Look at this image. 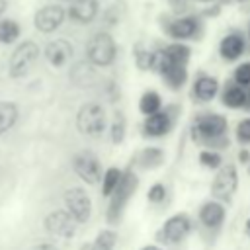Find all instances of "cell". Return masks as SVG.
Segmentation results:
<instances>
[{
	"mask_svg": "<svg viewBox=\"0 0 250 250\" xmlns=\"http://www.w3.org/2000/svg\"><path fill=\"white\" fill-rule=\"evenodd\" d=\"M119 180H121V170L115 168V166L107 168L105 174H104V182H102V193H104L105 197H109V195L113 193V189L117 188Z\"/></svg>",
	"mask_w": 250,
	"mask_h": 250,
	"instance_id": "26",
	"label": "cell"
},
{
	"mask_svg": "<svg viewBox=\"0 0 250 250\" xmlns=\"http://www.w3.org/2000/svg\"><path fill=\"white\" fill-rule=\"evenodd\" d=\"M246 102H248V94L244 92V86L234 82L229 88H225V94H223V104L225 105H229V107H242Z\"/></svg>",
	"mask_w": 250,
	"mask_h": 250,
	"instance_id": "23",
	"label": "cell"
},
{
	"mask_svg": "<svg viewBox=\"0 0 250 250\" xmlns=\"http://www.w3.org/2000/svg\"><path fill=\"white\" fill-rule=\"evenodd\" d=\"M133 55H135V62L141 70H156V62H158V53L156 51H150L143 45H137Z\"/></svg>",
	"mask_w": 250,
	"mask_h": 250,
	"instance_id": "22",
	"label": "cell"
},
{
	"mask_svg": "<svg viewBox=\"0 0 250 250\" xmlns=\"http://www.w3.org/2000/svg\"><path fill=\"white\" fill-rule=\"evenodd\" d=\"M156 53H158L156 72L162 76V80L166 82L168 88H172V90H180V88L186 84V80H188V68H186V64L170 62V61L162 59L160 51H156Z\"/></svg>",
	"mask_w": 250,
	"mask_h": 250,
	"instance_id": "9",
	"label": "cell"
},
{
	"mask_svg": "<svg viewBox=\"0 0 250 250\" xmlns=\"http://www.w3.org/2000/svg\"><path fill=\"white\" fill-rule=\"evenodd\" d=\"M160 162H162V150L160 148H146V150H143V154H141V164L143 166L152 168V166H158Z\"/></svg>",
	"mask_w": 250,
	"mask_h": 250,
	"instance_id": "28",
	"label": "cell"
},
{
	"mask_svg": "<svg viewBox=\"0 0 250 250\" xmlns=\"http://www.w3.org/2000/svg\"><path fill=\"white\" fill-rule=\"evenodd\" d=\"M227 131V119L219 113H203L195 121V133L199 139H219Z\"/></svg>",
	"mask_w": 250,
	"mask_h": 250,
	"instance_id": "15",
	"label": "cell"
},
{
	"mask_svg": "<svg viewBox=\"0 0 250 250\" xmlns=\"http://www.w3.org/2000/svg\"><path fill=\"white\" fill-rule=\"evenodd\" d=\"M115 244V234L111 230H102L94 242V248H113Z\"/></svg>",
	"mask_w": 250,
	"mask_h": 250,
	"instance_id": "30",
	"label": "cell"
},
{
	"mask_svg": "<svg viewBox=\"0 0 250 250\" xmlns=\"http://www.w3.org/2000/svg\"><path fill=\"white\" fill-rule=\"evenodd\" d=\"M248 102H250V94H248Z\"/></svg>",
	"mask_w": 250,
	"mask_h": 250,
	"instance_id": "47",
	"label": "cell"
},
{
	"mask_svg": "<svg viewBox=\"0 0 250 250\" xmlns=\"http://www.w3.org/2000/svg\"><path fill=\"white\" fill-rule=\"evenodd\" d=\"M72 55H74V47H72V43H70L68 39H64V37H59V39L49 41V43L45 45V49H43V57H45L47 62H49L51 66H55V68L64 66V64L72 59Z\"/></svg>",
	"mask_w": 250,
	"mask_h": 250,
	"instance_id": "12",
	"label": "cell"
},
{
	"mask_svg": "<svg viewBox=\"0 0 250 250\" xmlns=\"http://www.w3.org/2000/svg\"><path fill=\"white\" fill-rule=\"evenodd\" d=\"M246 232L250 234V219H248V223H246Z\"/></svg>",
	"mask_w": 250,
	"mask_h": 250,
	"instance_id": "41",
	"label": "cell"
},
{
	"mask_svg": "<svg viewBox=\"0 0 250 250\" xmlns=\"http://www.w3.org/2000/svg\"><path fill=\"white\" fill-rule=\"evenodd\" d=\"M86 59L92 66H111L117 59V43L105 29L96 31L86 43Z\"/></svg>",
	"mask_w": 250,
	"mask_h": 250,
	"instance_id": "2",
	"label": "cell"
},
{
	"mask_svg": "<svg viewBox=\"0 0 250 250\" xmlns=\"http://www.w3.org/2000/svg\"><path fill=\"white\" fill-rule=\"evenodd\" d=\"M234 82L240 86H250V61L234 68Z\"/></svg>",
	"mask_w": 250,
	"mask_h": 250,
	"instance_id": "29",
	"label": "cell"
},
{
	"mask_svg": "<svg viewBox=\"0 0 250 250\" xmlns=\"http://www.w3.org/2000/svg\"><path fill=\"white\" fill-rule=\"evenodd\" d=\"M219 92V80L209 74H199L193 82V98L199 102H211Z\"/></svg>",
	"mask_w": 250,
	"mask_h": 250,
	"instance_id": "17",
	"label": "cell"
},
{
	"mask_svg": "<svg viewBox=\"0 0 250 250\" xmlns=\"http://www.w3.org/2000/svg\"><path fill=\"white\" fill-rule=\"evenodd\" d=\"M248 158H250V154H248L246 150H240V154H238V160H240V162H248Z\"/></svg>",
	"mask_w": 250,
	"mask_h": 250,
	"instance_id": "39",
	"label": "cell"
},
{
	"mask_svg": "<svg viewBox=\"0 0 250 250\" xmlns=\"http://www.w3.org/2000/svg\"><path fill=\"white\" fill-rule=\"evenodd\" d=\"M21 27L16 20L12 18H0V43L2 45H12L20 39Z\"/></svg>",
	"mask_w": 250,
	"mask_h": 250,
	"instance_id": "21",
	"label": "cell"
},
{
	"mask_svg": "<svg viewBox=\"0 0 250 250\" xmlns=\"http://www.w3.org/2000/svg\"><path fill=\"white\" fill-rule=\"evenodd\" d=\"M6 10H8V2L6 0H0V18L6 16Z\"/></svg>",
	"mask_w": 250,
	"mask_h": 250,
	"instance_id": "38",
	"label": "cell"
},
{
	"mask_svg": "<svg viewBox=\"0 0 250 250\" xmlns=\"http://www.w3.org/2000/svg\"><path fill=\"white\" fill-rule=\"evenodd\" d=\"M199 160H201V164L207 166V168H219V166H221V156H219L217 152H213V150H203V152L199 154Z\"/></svg>",
	"mask_w": 250,
	"mask_h": 250,
	"instance_id": "31",
	"label": "cell"
},
{
	"mask_svg": "<svg viewBox=\"0 0 250 250\" xmlns=\"http://www.w3.org/2000/svg\"><path fill=\"white\" fill-rule=\"evenodd\" d=\"M66 16L78 25H88L100 16V0H70Z\"/></svg>",
	"mask_w": 250,
	"mask_h": 250,
	"instance_id": "13",
	"label": "cell"
},
{
	"mask_svg": "<svg viewBox=\"0 0 250 250\" xmlns=\"http://www.w3.org/2000/svg\"><path fill=\"white\" fill-rule=\"evenodd\" d=\"M197 2H217V0H197Z\"/></svg>",
	"mask_w": 250,
	"mask_h": 250,
	"instance_id": "42",
	"label": "cell"
},
{
	"mask_svg": "<svg viewBox=\"0 0 250 250\" xmlns=\"http://www.w3.org/2000/svg\"><path fill=\"white\" fill-rule=\"evenodd\" d=\"M236 2H248V0H236Z\"/></svg>",
	"mask_w": 250,
	"mask_h": 250,
	"instance_id": "46",
	"label": "cell"
},
{
	"mask_svg": "<svg viewBox=\"0 0 250 250\" xmlns=\"http://www.w3.org/2000/svg\"><path fill=\"white\" fill-rule=\"evenodd\" d=\"M162 59L170 61V62H176V64H188L189 57H191V49L189 45H186L184 41H174V43H168L166 47L158 49Z\"/></svg>",
	"mask_w": 250,
	"mask_h": 250,
	"instance_id": "19",
	"label": "cell"
},
{
	"mask_svg": "<svg viewBox=\"0 0 250 250\" xmlns=\"http://www.w3.org/2000/svg\"><path fill=\"white\" fill-rule=\"evenodd\" d=\"M248 41H250V25H248Z\"/></svg>",
	"mask_w": 250,
	"mask_h": 250,
	"instance_id": "44",
	"label": "cell"
},
{
	"mask_svg": "<svg viewBox=\"0 0 250 250\" xmlns=\"http://www.w3.org/2000/svg\"><path fill=\"white\" fill-rule=\"evenodd\" d=\"M76 127L86 137L102 135L105 129V109L96 102L84 104L76 113Z\"/></svg>",
	"mask_w": 250,
	"mask_h": 250,
	"instance_id": "4",
	"label": "cell"
},
{
	"mask_svg": "<svg viewBox=\"0 0 250 250\" xmlns=\"http://www.w3.org/2000/svg\"><path fill=\"white\" fill-rule=\"evenodd\" d=\"M160 27L162 31L174 39V41H188V39H199L203 35V18L199 12L195 14H182L174 16L170 14H160Z\"/></svg>",
	"mask_w": 250,
	"mask_h": 250,
	"instance_id": "1",
	"label": "cell"
},
{
	"mask_svg": "<svg viewBox=\"0 0 250 250\" xmlns=\"http://www.w3.org/2000/svg\"><path fill=\"white\" fill-rule=\"evenodd\" d=\"M66 8L61 2H53V4H45L41 6L35 14H33V27L39 33H55L66 20Z\"/></svg>",
	"mask_w": 250,
	"mask_h": 250,
	"instance_id": "5",
	"label": "cell"
},
{
	"mask_svg": "<svg viewBox=\"0 0 250 250\" xmlns=\"http://www.w3.org/2000/svg\"><path fill=\"white\" fill-rule=\"evenodd\" d=\"M72 166L76 176L86 184H98L102 178V166L92 152H78L72 158Z\"/></svg>",
	"mask_w": 250,
	"mask_h": 250,
	"instance_id": "10",
	"label": "cell"
},
{
	"mask_svg": "<svg viewBox=\"0 0 250 250\" xmlns=\"http://www.w3.org/2000/svg\"><path fill=\"white\" fill-rule=\"evenodd\" d=\"M221 12H223V4H221V2H213V4L209 2L207 8L199 10L201 18H217V16H221Z\"/></svg>",
	"mask_w": 250,
	"mask_h": 250,
	"instance_id": "33",
	"label": "cell"
},
{
	"mask_svg": "<svg viewBox=\"0 0 250 250\" xmlns=\"http://www.w3.org/2000/svg\"><path fill=\"white\" fill-rule=\"evenodd\" d=\"M236 137L242 143H250V119H244L236 127Z\"/></svg>",
	"mask_w": 250,
	"mask_h": 250,
	"instance_id": "35",
	"label": "cell"
},
{
	"mask_svg": "<svg viewBox=\"0 0 250 250\" xmlns=\"http://www.w3.org/2000/svg\"><path fill=\"white\" fill-rule=\"evenodd\" d=\"M102 18H104V21L107 25H117V21H119V10H117V6L105 8L104 14H102Z\"/></svg>",
	"mask_w": 250,
	"mask_h": 250,
	"instance_id": "34",
	"label": "cell"
},
{
	"mask_svg": "<svg viewBox=\"0 0 250 250\" xmlns=\"http://www.w3.org/2000/svg\"><path fill=\"white\" fill-rule=\"evenodd\" d=\"M137 184H139V180H137V176H135L133 172L121 174V180H119L117 188H115L113 193L109 195V197H111V203H109V209H107V219H109L111 223L119 219L123 207H125L127 201H129V197L135 193Z\"/></svg>",
	"mask_w": 250,
	"mask_h": 250,
	"instance_id": "6",
	"label": "cell"
},
{
	"mask_svg": "<svg viewBox=\"0 0 250 250\" xmlns=\"http://www.w3.org/2000/svg\"><path fill=\"white\" fill-rule=\"evenodd\" d=\"M96 250H111V248H96Z\"/></svg>",
	"mask_w": 250,
	"mask_h": 250,
	"instance_id": "43",
	"label": "cell"
},
{
	"mask_svg": "<svg viewBox=\"0 0 250 250\" xmlns=\"http://www.w3.org/2000/svg\"><path fill=\"white\" fill-rule=\"evenodd\" d=\"M246 45H248L246 35L242 31H238V29H232V31H229L221 39V43H219V55H221V59H225L229 62L238 61L246 53Z\"/></svg>",
	"mask_w": 250,
	"mask_h": 250,
	"instance_id": "11",
	"label": "cell"
},
{
	"mask_svg": "<svg viewBox=\"0 0 250 250\" xmlns=\"http://www.w3.org/2000/svg\"><path fill=\"white\" fill-rule=\"evenodd\" d=\"M125 137V117L123 113H115L113 117V123H111V141L113 143H121Z\"/></svg>",
	"mask_w": 250,
	"mask_h": 250,
	"instance_id": "27",
	"label": "cell"
},
{
	"mask_svg": "<svg viewBox=\"0 0 250 250\" xmlns=\"http://www.w3.org/2000/svg\"><path fill=\"white\" fill-rule=\"evenodd\" d=\"M199 219H201V223H203L205 227L215 229V227H219V225L223 223V219H225V207H223L221 203H215V201L205 203V205L201 207V211H199Z\"/></svg>",
	"mask_w": 250,
	"mask_h": 250,
	"instance_id": "20",
	"label": "cell"
},
{
	"mask_svg": "<svg viewBox=\"0 0 250 250\" xmlns=\"http://www.w3.org/2000/svg\"><path fill=\"white\" fill-rule=\"evenodd\" d=\"M57 2H70V0H57Z\"/></svg>",
	"mask_w": 250,
	"mask_h": 250,
	"instance_id": "45",
	"label": "cell"
},
{
	"mask_svg": "<svg viewBox=\"0 0 250 250\" xmlns=\"http://www.w3.org/2000/svg\"><path fill=\"white\" fill-rule=\"evenodd\" d=\"M168 6L174 16H182V14H189L191 0H168Z\"/></svg>",
	"mask_w": 250,
	"mask_h": 250,
	"instance_id": "32",
	"label": "cell"
},
{
	"mask_svg": "<svg viewBox=\"0 0 250 250\" xmlns=\"http://www.w3.org/2000/svg\"><path fill=\"white\" fill-rule=\"evenodd\" d=\"M172 127V119L166 111H156V113H150L146 115V121H145V133L150 135V137H160V135H166Z\"/></svg>",
	"mask_w": 250,
	"mask_h": 250,
	"instance_id": "18",
	"label": "cell"
},
{
	"mask_svg": "<svg viewBox=\"0 0 250 250\" xmlns=\"http://www.w3.org/2000/svg\"><path fill=\"white\" fill-rule=\"evenodd\" d=\"M164 186L162 184H154L152 188H150V191H148V199L150 201H154V203H158V201H162L164 199Z\"/></svg>",
	"mask_w": 250,
	"mask_h": 250,
	"instance_id": "36",
	"label": "cell"
},
{
	"mask_svg": "<svg viewBox=\"0 0 250 250\" xmlns=\"http://www.w3.org/2000/svg\"><path fill=\"white\" fill-rule=\"evenodd\" d=\"M236 184H238L236 168L232 164H227L225 168H221L217 172V176L213 180V186H211V191L217 199H230V195L236 189Z\"/></svg>",
	"mask_w": 250,
	"mask_h": 250,
	"instance_id": "14",
	"label": "cell"
},
{
	"mask_svg": "<svg viewBox=\"0 0 250 250\" xmlns=\"http://www.w3.org/2000/svg\"><path fill=\"white\" fill-rule=\"evenodd\" d=\"M160 105H162V100H160L158 92H154V90L145 92V94L141 96V100H139V109H141V113H145V115H150V113L160 111Z\"/></svg>",
	"mask_w": 250,
	"mask_h": 250,
	"instance_id": "25",
	"label": "cell"
},
{
	"mask_svg": "<svg viewBox=\"0 0 250 250\" xmlns=\"http://www.w3.org/2000/svg\"><path fill=\"white\" fill-rule=\"evenodd\" d=\"M62 199H64L66 211L78 223H86L90 219V215H92V203H90L88 193L82 188H70V189H66L64 195H62Z\"/></svg>",
	"mask_w": 250,
	"mask_h": 250,
	"instance_id": "7",
	"label": "cell"
},
{
	"mask_svg": "<svg viewBox=\"0 0 250 250\" xmlns=\"http://www.w3.org/2000/svg\"><path fill=\"white\" fill-rule=\"evenodd\" d=\"M18 119V105L14 102H0V135L10 131Z\"/></svg>",
	"mask_w": 250,
	"mask_h": 250,
	"instance_id": "24",
	"label": "cell"
},
{
	"mask_svg": "<svg viewBox=\"0 0 250 250\" xmlns=\"http://www.w3.org/2000/svg\"><path fill=\"white\" fill-rule=\"evenodd\" d=\"M31 250H59V248H57L55 244H47V242H45V244H37V246H33Z\"/></svg>",
	"mask_w": 250,
	"mask_h": 250,
	"instance_id": "37",
	"label": "cell"
},
{
	"mask_svg": "<svg viewBox=\"0 0 250 250\" xmlns=\"http://www.w3.org/2000/svg\"><path fill=\"white\" fill-rule=\"evenodd\" d=\"M76 219L68 211H51L45 217V229L49 234L61 236V238H70L76 232Z\"/></svg>",
	"mask_w": 250,
	"mask_h": 250,
	"instance_id": "8",
	"label": "cell"
},
{
	"mask_svg": "<svg viewBox=\"0 0 250 250\" xmlns=\"http://www.w3.org/2000/svg\"><path fill=\"white\" fill-rule=\"evenodd\" d=\"M141 250H160L158 246H145V248H141Z\"/></svg>",
	"mask_w": 250,
	"mask_h": 250,
	"instance_id": "40",
	"label": "cell"
},
{
	"mask_svg": "<svg viewBox=\"0 0 250 250\" xmlns=\"http://www.w3.org/2000/svg\"><path fill=\"white\" fill-rule=\"evenodd\" d=\"M188 232H189V217L186 213H178L164 223L160 230V240H164L166 244H174L180 242Z\"/></svg>",
	"mask_w": 250,
	"mask_h": 250,
	"instance_id": "16",
	"label": "cell"
},
{
	"mask_svg": "<svg viewBox=\"0 0 250 250\" xmlns=\"http://www.w3.org/2000/svg\"><path fill=\"white\" fill-rule=\"evenodd\" d=\"M41 49L35 41L25 39L21 43H18V47L12 51L10 61H8V74L12 78H23L31 72V68L35 66V62L39 61Z\"/></svg>",
	"mask_w": 250,
	"mask_h": 250,
	"instance_id": "3",
	"label": "cell"
}]
</instances>
